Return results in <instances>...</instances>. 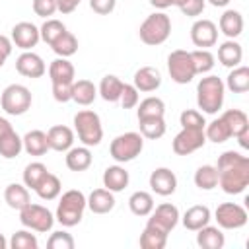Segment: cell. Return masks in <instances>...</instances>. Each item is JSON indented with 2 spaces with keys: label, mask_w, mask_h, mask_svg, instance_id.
I'll use <instances>...</instances> for the list:
<instances>
[{
  "label": "cell",
  "mask_w": 249,
  "mask_h": 249,
  "mask_svg": "<svg viewBox=\"0 0 249 249\" xmlns=\"http://www.w3.org/2000/svg\"><path fill=\"white\" fill-rule=\"evenodd\" d=\"M4 200L10 208L14 210H21L25 204H29V191L25 185H19V183H10L4 191Z\"/></svg>",
  "instance_id": "cell-28"
},
{
  "label": "cell",
  "mask_w": 249,
  "mask_h": 249,
  "mask_svg": "<svg viewBox=\"0 0 249 249\" xmlns=\"http://www.w3.org/2000/svg\"><path fill=\"white\" fill-rule=\"evenodd\" d=\"M21 150H23V142L14 128H8L0 134V156L2 158L12 160V158L19 156Z\"/></svg>",
  "instance_id": "cell-27"
},
{
  "label": "cell",
  "mask_w": 249,
  "mask_h": 249,
  "mask_svg": "<svg viewBox=\"0 0 249 249\" xmlns=\"http://www.w3.org/2000/svg\"><path fill=\"white\" fill-rule=\"evenodd\" d=\"M222 119L226 121V124H228L231 136H237L239 132H243L245 128H249V119H247V115H245L243 111H239V109H228V111L222 115Z\"/></svg>",
  "instance_id": "cell-41"
},
{
  "label": "cell",
  "mask_w": 249,
  "mask_h": 249,
  "mask_svg": "<svg viewBox=\"0 0 249 249\" xmlns=\"http://www.w3.org/2000/svg\"><path fill=\"white\" fill-rule=\"evenodd\" d=\"M210 208L202 206V204H195L191 206L185 214H183V226L191 231H196L200 228H204L206 224H210Z\"/></svg>",
  "instance_id": "cell-21"
},
{
  "label": "cell",
  "mask_w": 249,
  "mask_h": 249,
  "mask_svg": "<svg viewBox=\"0 0 249 249\" xmlns=\"http://www.w3.org/2000/svg\"><path fill=\"white\" fill-rule=\"evenodd\" d=\"M19 222L27 228V230H33V231H39V233H47L53 230V224H54V216L51 214L49 208L41 206V204H25L21 210H19Z\"/></svg>",
  "instance_id": "cell-8"
},
{
  "label": "cell",
  "mask_w": 249,
  "mask_h": 249,
  "mask_svg": "<svg viewBox=\"0 0 249 249\" xmlns=\"http://www.w3.org/2000/svg\"><path fill=\"white\" fill-rule=\"evenodd\" d=\"M47 173H49V169H47L45 163H41V161H31V163H27L25 169H23V185H25L27 189H33V191H35V187L41 183V179H43Z\"/></svg>",
  "instance_id": "cell-42"
},
{
  "label": "cell",
  "mask_w": 249,
  "mask_h": 249,
  "mask_svg": "<svg viewBox=\"0 0 249 249\" xmlns=\"http://www.w3.org/2000/svg\"><path fill=\"white\" fill-rule=\"evenodd\" d=\"M142 150H144V136L140 132H124V134H119L117 138H113V142L109 146L111 158L115 161H119V163L132 161L136 156H140Z\"/></svg>",
  "instance_id": "cell-6"
},
{
  "label": "cell",
  "mask_w": 249,
  "mask_h": 249,
  "mask_svg": "<svg viewBox=\"0 0 249 249\" xmlns=\"http://www.w3.org/2000/svg\"><path fill=\"white\" fill-rule=\"evenodd\" d=\"M8 128H12V124H10L6 119H2V117H0V134H2L4 130H8Z\"/></svg>",
  "instance_id": "cell-58"
},
{
  "label": "cell",
  "mask_w": 249,
  "mask_h": 249,
  "mask_svg": "<svg viewBox=\"0 0 249 249\" xmlns=\"http://www.w3.org/2000/svg\"><path fill=\"white\" fill-rule=\"evenodd\" d=\"M195 185L200 191H212L218 187V169L216 165H200L195 171Z\"/></svg>",
  "instance_id": "cell-36"
},
{
  "label": "cell",
  "mask_w": 249,
  "mask_h": 249,
  "mask_svg": "<svg viewBox=\"0 0 249 249\" xmlns=\"http://www.w3.org/2000/svg\"><path fill=\"white\" fill-rule=\"evenodd\" d=\"M60 189H62L60 179H58L56 175H53V173H47V175L41 179V183L35 187V193H37L39 198H43V200H54V198L60 195Z\"/></svg>",
  "instance_id": "cell-37"
},
{
  "label": "cell",
  "mask_w": 249,
  "mask_h": 249,
  "mask_svg": "<svg viewBox=\"0 0 249 249\" xmlns=\"http://www.w3.org/2000/svg\"><path fill=\"white\" fill-rule=\"evenodd\" d=\"M173 2V6H177V8H181L183 4H185V0H171Z\"/></svg>",
  "instance_id": "cell-60"
},
{
  "label": "cell",
  "mask_w": 249,
  "mask_h": 249,
  "mask_svg": "<svg viewBox=\"0 0 249 249\" xmlns=\"http://www.w3.org/2000/svg\"><path fill=\"white\" fill-rule=\"evenodd\" d=\"M66 31V25L62 23V21H58V19H53V18H49L41 27H39V33H41V39L51 47L53 43H54V39L58 37V35H62Z\"/></svg>",
  "instance_id": "cell-43"
},
{
  "label": "cell",
  "mask_w": 249,
  "mask_h": 249,
  "mask_svg": "<svg viewBox=\"0 0 249 249\" xmlns=\"http://www.w3.org/2000/svg\"><path fill=\"white\" fill-rule=\"evenodd\" d=\"M212 6H216V8H224V6H228L230 4V0H208Z\"/></svg>",
  "instance_id": "cell-57"
},
{
  "label": "cell",
  "mask_w": 249,
  "mask_h": 249,
  "mask_svg": "<svg viewBox=\"0 0 249 249\" xmlns=\"http://www.w3.org/2000/svg\"><path fill=\"white\" fill-rule=\"evenodd\" d=\"M119 101H121L123 109H132V107H136V105H138V89H136L132 84H124Z\"/></svg>",
  "instance_id": "cell-49"
},
{
  "label": "cell",
  "mask_w": 249,
  "mask_h": 249,
  "mask_svg": "<svg viewBox=\"0 0 249 249\" xmlns=\"http://www.w3.org/2000/svg\"><path fill=\"white\" fill-rule=\"evenodd\" d=\"M88 208L93 214H107L115 208V195L109 189H95L88 196Z\"/></svg>",
  "instance_id": "cell-19"
},
{
  "label": "cell",
  "mask_w": 249,
  "mask_h": 249,
  "mask_svg": "<svg viewBox=\"0 0 249 249\" xmlns=\"http://www.w3.org/2000/svg\"><path fill=\"white\" fill-rule=\"evenodd\" d=\"M128 181H130L128 171L121 165H109L103 171V187L109 189L111 193H121L128 185Z\"/></svg>",
  "instance_id": "cell-20"
},
{
  "label": "cell",
  "mask_w": 249,
  "mask_h": 249,
  "mask_svg": "<svg viewBox=\"0 0 249 249\" xmlns=\"http://www.w3.org/2000/svg\"><path fill=\"white\" fill-rule=\"evenodd\" d=\"M128 208L134 216H150L154 210V196L146 191H136L128 198Z\"/></svg>",
  "instance_id": "cell-33"
},
{
  "label": "cell",
  "mask_w": 249,
  "mask_h": 249,
  "mask_svg": "<svg viewBox=\"0 0 249 249\" xmlns=\"http://www.w3.org/2000/svg\"><path fill=\"white\" fill-rule=\"evenodd\" d=\"M191 41L198 49L214 47L218 41V27L210 19H196L191 27Z\"/></svg>",
  "instance_id": "cell-12"
},
{
  "label": "cell",
  "mask_w": 249,
  "mask_h": 249,
  "mask_svg": "<svg viewBox=\"0 0 249 249\" xmlns=\"http://www.w3.org/2000/svg\"><path fill=\"white\" fill-rule=\"evenodd\" d=\"M10 247H12V249H37V247H39V241H37V237H35L31 231L19 230V231H16V233L12 235Z\"/></svg>",
  "instance_id": "cell-45"
},
{
  "label": "cell",
  "mask_w": 249,
  "mask_h": 249,
  "mask_svg": "<svg viewBox=\"0 0 249 249\" xmlns=\"http://www.w3.org/2000/svg\"><path fill=\"white\" fill-rule=\"evenodd\" d=\"M169 33H171V19L163 12L150 14L140 23V29H138L140 41L144 45H148V47H158V45L165 43L167 37H169Z\"/></svg>",
  "instance_id": "cell-4"
},
{
  "label": "cell",
  "mask_w": 249,
  "mask_h": 249,
  "mask_svg": "<svg viewBox=\"0 0 249 249\" xmlns=\"http://www.w3.org/2000/svg\"><path fill=\"white\" fill-rule=\"evenodd\" d=\"M220 31L228 39H235L243 31V16L237 10H226L220 16Z\"/></svg>",
  "instance_id": "cell-24"
},
{
  "label": "cell",
  "mask_w": 249,
  "mask_h": 249,
  "mask_svg": "<svg viewBox=\"0 0 249 249\" xmlns=\"http://www.w3.org/2000/svg\"><path fill=\"white\" fill-rule=\"evenodd\" d=\"M97 97V88L89 80H78L72 82V101L78 105H91Z\"/></svg>",
  "instance_id": "cell-32"
},
{
  "label": "cell",
  "mask_w": 249,
  "mask_h": 249,
  "mask_svg": "<svg viewBox=\"0 0 249 249\" xmlns=\"http://www.w3.org/2000/svg\"><path fill=\"white\" fill-rule=\"evenodd\" d=\"M53 97L58 103H68L72 99V82H53Z\"/></svg>",
  "instance_id": "cell-48"
},
{
  "label": "cell",
  "mask_w": 249,
  "mask_h": 249,
  "mask_svg": "<svg viewBox=\"0 0 249 249\" xmlns=\"http://www.w3.org/2000/svg\"><path fill=\"white\" fill-rule=\"evenodd\" d=\"M56 10H58L56 0H33V12L39 18H47L49 19Z\"/></svg>",
  "instance_id": "cell-50"
},
{
  "label": "cell",
  "mask_w": 249,
  "mask_h": 249,
  "mask_svg": "<svg viewBox=\"0 0 249 249\" xmlns=\"http://www.w3.org/2000/svg\"><path fill=\"white\" fill-rule=\"evenodd\" d=\"M196 243L202 249H222L224 243H226V237H224L220 228H214V226L206 224L204 228L196 230Z\"/></svg>",
  "instance_id": "cell-26"
},
{
  "label": "cell",
  "mask_w": 249,
  "mask_h": 249,
  "mask_svg": "<svg viewBox=\"0 0 249 249\" xmlns=\"http://www.w3.org/2000/svg\"><path fill=\"white\" fill-rule=\"evenodd\" d=\"M47 138H49V148L54 152H68L74 144V132L64 124L51 126L47 130Z\"/></svg>",
  "instance_id": "cell-18"
},
{
  "label": "cell",
  "mask_w": 249,
  "mask_h": 249,
  "mask_svg": "<svg viewBox=\"0 0 249 249\" xmlns=\"http://www.w3.org/2000/svg\"><path fill=\"white\" fill-rule=\"evenodd\" d=\"M132 86L138 89V91H144V93H150V91H156L160 86H161V74L158 68L154 66H142L134 72V78H132Z\"/></svg>",
  "instance_id": "cell-17"
},
{
  "label": "cell",
  "mask_w": 249,
  "mask_h": 249,
  "mask_svg": "<svg viewBox=\"0 0 249 249\" xmlns=\"http://www.w3.org/2000/svg\"><path fill=\"white\" fill-rule=\"evenodd\" d=\"M167 70H169L171 80L177 82V84H189L196 76L191 53L183 51V49L171 51V54L167 56Z\"/></svg>",
  "instance_id": "cell-9"
},
{
  "label": "cell",
  "mask_w": 249,
  "mask_h": 249,
  "mask_svg": "<svg viewBox=\"0 0 249 249\" xmlns=\"http://www.w3.org/2000/svg\"><path fill=\"white\" fill-rule=\"evenodd\" d=\"M8 247V241H6V237L0 233V249H6Z\"/></svg>",
  "instance_id": "cell-59"
},
{
  "label": "cell",
  "mask_w": 249,
  "mask_h": 249,
  "mask_svg": "<svg viewBox=\"0 0 249 249\" xmlns=\"http://www.w3.org/2000/svg\"><path fill=\"white\" fill-rule=\"evenodd\" d=\"M74 130L80 138V142L88 148L97 146L103 138V126H101V119L95 111L84 109L78 111L74 115Z\"/></svg>",
  "instance_id": "cell-5"
},
{
  "label": "cell",
  "mask_w": 249,
  "mask_h": 249,
  "mask_svg": "<svg viewBox=\"0 0 249 249\" xmlns=\"http://www.w3.org/2000/svg\"><path fill=\"white\" fill-rule=\"evenodd\" d=\"M51 49H53L58 56L68 58V56H72V54L78 51V39L66 29L62 35H58V37L54 39V43L51 45Z\"/></svg>",
  "instance_id": "cell-39"
},
{
  "label": "cell",
  "mask_w": 249,
  "mask_h": 249,
  "mask_svg": "<svg viewBox=\"0 0 249 249\" xmlns=\"http://www.w3.org/2000/svg\"><path fill=\"white\" fill-rule=\"evenodd\" d=\"M16 70L25 78H41L47 72V66L37 53L23 51L16 60Z\"/></svg>",
  "instance_id": "cell-14"
},
{
  "label": "cell",
  "mask_w": 249,
  "mask_h": 249,
  "mask_svg": "<svg viewBox=\"0 0 249 249\" xmlns=\"http://www.w3.org/2000/svg\"><path fill=\"white\" fill-rule=\"evenodd\" d=\"M218 185L228 195H239L249 185V158L228 150L218 158Z\"/></svg>",
  "instance_id": "cell-1"
},
{
  "label": "cell",
  "mask_w": 249,
  "mask_h": 249,
  "mask_svg": "<svg viewBox=\"0 0 249 249\" xmlns=\"http://www.w3.org/2000/svg\"><path fill=\"white\" fill-rule=\"evenodd\" d=\"M10 54H12V39H8L6 35H0V68L4 66Z\"/></svg>",
  "instance_id": "cell-53"
},
{
  "label": "cell",
  "mask_w": 249,
  "mask_h": 249,
  "mask_svg": "<svg viewBox=\"0 0 249 249\" xmlns=\"http://www.w3.org/2000/svg\"><path fill=\"white\" fill-rule=\"evenodd\" d=\"M224 86H228V89L233 93H245L249 89V68L247 66H235L228 74Z\"/></svg>",
  "instance_id": "cell-34"
},
{
  "label": "cell",
  "mask_w": 249,
  "mask_h": 249,
  "mask_svg": "<svg viewBox=\"0 0 249 249\" xmlns=\"http://www.w3.org/2000/svg\"><path fill=\"white\" fill-rule=\"evenodd\" d=\"M86 206H88L86 195H84L82 191L70 189V191H66V193L60 196L58 206H56L54 220H56L60 226H64V228H72V226L80 224Z\"/></svg>",
  "instance_id": "cell-3"
},
{
  "label": "cell",
  "mask_w": 249,
  "mask_h": 249,
  "mask_svg": "<svg viewBox=\"0 0 249 249\" xmlns=\"http://www.w3.org/2000/svg\"><path fill=\"white\" fill-rule=\"evenodd\" d=\"M123 86H124V84H123L117 76L107 74V76L101 78V84H99V88H97V93H99L105 101H109V103H117V101L121 99Z\"/></svg>",
  "instance_id": "cell-31"
},
{
  "label": "cell",
  "mask_w": 249,
  "mask_h": 249,
  "mask_svg": "<svg viewBox=\"0 0 249 249\" xmlns=\"http://www.w3.org/2000/svg\"><path fill=\"white\" fill-rule=\"evenodd\" d=\"M235 138H237V144H239L243 150H249V128H245L243 132H239Z\"/></svg>",
  "instance_id": "cell-55"
},
{
  "label": "cell",
  "mask_w": 249,
  "mask_h": 249,
  "mask_svg": "<svg viewBox=\"0 0 249 249\" xmlns=\"http://www.w3.org/2000/svg\"><path fill=\"white\" fill-rule=\"evenodd\" d=\"M241 58H243V49H241V45H239L237 41L228 39V41H224V43L218 47V60H220L224 66L235 68V66H239Z\"/></svg>",
  "instance_id": "cell-22"
},
{
  "label": "cell",
  "mask_w": 249,
  "mask_h": 249,
  "mask_svg": "<svg viewBox=\"0 0 249 249\" xmlns=\"http://www.w3.org/2000/svg\"><path fill=\"white\" fill-rule=\"evenodd\" d=\"M216 222L224 230H239L247 224V210L235 202H222L216 212Z\"/></svg>",
  "instance_id": "cell-10"
},
{
  "label": "cell",
  "mask_w": 249,
  "mask_h": 249,
  "mask_svg": "<svg viewBox=\"0 0 249 249\" xmlns=\"http://www.w3.org/2000/svg\"><path fill=\"white\" fill-rule=\"evenodd\" d=\"M226 86L218 76H206L196 86V105L206 115H216L224 105Z\"/></svg>",
  "instance_id": "cell-2"
},
{
  "label": "cell",
  "mask_w": 249,
  "mask_h": 249,
  "mask_svg": "<svg viewBox=\"0 0 249 249\" xmlns=\"http://www.w3.org/2000/svg\"><path fill=\"white\" fill-rule=\"evenodd\" d=\"M140 134L148 140H158L165 134V121L163 117H150V119H138Z\"/></svg>",
  "instance_id": "cell-35"
},
{
  "label": "cell",
  "mask_w": 249,
  "mask_h": 249,
  "mask_svg": "<svg viewBox=\"0 0 249 249\" xmlns=\"http://www.w3.org/2000/svg\"><path fill=\"white\" fill-rule=\"evenodd\" d=\"M41 39L39 27L31 21H19L12 27V43L21 51H31Z\"/></svg>",
  "instance_id": "cell-13"
},
{
  "label": "cell",
  "mask_w": 249,
  "mask_h": 249,
  "mask_svg": "<svg viewBox=\"0 0 249 249\" xmlns=\"http://www.w3.org/2000/svg\"><path fill=\"white\" fill-rule=\"evenodd\" d=\"M150 189L160 196H169L177 189V177L167 167H158L150 175Z\"/></svg>",
  "instance_id": "cell-15"
},
{
  "label": "cell",
  "mask_w": 249,
  "mask_h": 249,
  "mask_svg": "<svg viewBox=\"0 0 249 249\" xmlns=\"http://www.w3.org/2000/svg\"><path fill=\"white\" fill-rule=\"evenodd\" d=\"M206 142V136H204V130H198V128H181V132L173 138V152L177 156H189L193 152H196L198 148H202Z\"/></svg>",
  "instance_id": "cell-11"
},
{
  "label": "cell",
  "mask_w": 249,
  "mask_h": 249,
  "mask_svg": "<svg viewBox=\"0 0 249 249\" xmlns=\"http://www.w3.org/2000/svg\"><path fill=\"white\" fill-rule=\"evenodd\" d=\"M0 107L8 115H23L31 107V91L21 84H10L0 95Z\"/></svg>",
  "instance_id": "cell-7"
},
{
  "label": "cell",
  "mask_w": 249,
  "mask_h": 249,
  "mask_svg": "<svg viewBox=\"0 0 249 249\" xmlns=\"http://www.w3.org/2000/svg\"><path fill=\"white\" fill-rule=\"evenodd\" d=\"M179 123L183 128H198V130H204V124H206L202 113L196 109H185L179 117Z\"/></svg>",
  "instance_id": "cell-46"
},
{
  "label": "cell",
  "mask_w": 249,
  "mask_h": 249,
  "mask_svg": "<svg viewBox=\"0 0 249 249\" xmlns=\"http://www.w3.org/2000/svg\"><path fill=\"white\" fill-rule=\"evenodd\" d=\"M49 249H74V237L68 231H53L49 241H47Z\"/></svg>",
  "instance_id": "cell-47"
},
{
  "label": "cell",
  "mask_w": 249,
  "mask_h": 249,
  "mask_svg": "<svg viewBox=\"0 0 249 249\" xmlns=\"http://www.w3.org/2000/svg\"><path fill=\"white\" fill-rule=\"evenodd\" d=\"M165 113V103L160 97H146L140 101L138 109H136V117L138 119H150V117H163Z\"/></svg>",
  "instance_id": "cell-38"
},
{
  "label": "cell",
  "mask_w": 249,
  "mask_h": 249,
  "mask_svg": "<svg viewBox=\"0 0 249 249\" xmlns=\"http://www.w3.org/2000/svg\"><path fill=\"white\" fill-rule=\"evenodd\" d=\"M115 6H117V0H89V8L99 16L111 14L115 10Z\"/></svg>",
  "instance_id": "cell-52"
},
{
  "label": "cell",
  "mask_w": 249,
  "mask_h": 249,
  "mask_svg": "<svg viewBox=\"0 0 249 249\" xmlns=\"http://www.w3.org/2000/svg\"><path fill=\"white\" fill-rule=\"evenodd\" d=\"M191 58H193V64H195L196 74H206V72H210L214 68V54L208 49L191 51Z\"/></svg>",
  "instance_id": "cell-44"
},
{
  "label": "cell",
  "mask_w": 249,
  "mask_h": 249,
  "mask_svg": "<svg viewBox=\"0 0 249 249\" xmlns=\"http://www.w3.org/2000/svg\"><path fill=\"white\" fill-rule=\"evenodd\" d=\"M152 216L148 218V224H152V226H156V228H160V230H163V231H171L175 226H177V222H179V210H177V206H173V204H169V202H163V204H160L156 210H152L150 212Z\"/></svg>",
  "instance_id": "cell-16"
},
{
  "label": "cell",
  "mask_w": 249,
  "mask_h": 249,
  "mask_svg": "<svg viewBox=\"0 0 249 249\" xmlns=\"http://www.w3.org/2000/svg\"><path fill=\"white\" fill-rule=\"evenodd\" d=\"M150 4H152L154 8H158V10H165V8L173 6V2H171V0H150Z\"/></svg>",
  "instance_id": "cell-56"
},
{
  "label": "cell",
  "mask_w": 249,
  "mask_h": 249,
  "mask_svg": "<svg viewBox=\"0 0 249 249\" xmlns=\"http://www.w3.org/2000/svg\"><path fill=\"white\" fill-rule=\"evenodd\" d=\"M165 243H167V231L152 224H146L144 231L140 233V247L142 249H163Z\"/></svg>",
  "instance_id": "cell-29"
},
{
  "label": "cell",
  "mask_w": 249,
  "mask_h": 249,
  "mask_svg": "<svg viewBox=\"0 0 249 249\" xmlns=\"http://www.w3.org/2000/svg\"><path fill=\"white\" fill-rule=\"evenodd\" d=\"M74 64L68 60V58H54L49 66V78L51 82H74Z\"/></svg>",
  "instance_id": "cell-30"
},
{
  "label": "cell",
  "mask_w": 249,
  "mask_h": 249,
  "mask_svg": "<svg viewBox=\"0 0 249 249\" xmlns=\"http://www.w3.org/2000/svg\"><path fill=\"white\" fill-rule=\"evenodd\" d=\"M204 136H206V140H212L216 144H222V142H226V140L231 138V132H230L226 121L220 117V119H214L212 123L204 124Z\"/></svg>",
  "instance_id": "cell-40"
},
{
  "label": "cell",
  "mask_w": 249,
  "mask_h": 249,
  "mask_svg": "<svg viewBox=\"0 0 249 249\" xmlns=\"http://www.w3.org/2000/svg\"><path fill=\"white\" fill-rule=\"evenodd\" d=\"M204 6H206V0H185V4L179 10L189 18H196L204 12Z\"/></svg>",
  "instance_id": "cell-51"
},
{
  "label": "cell",
  "mask_w": 249,
  "mask_h": 249,
  "mask_svg": "<svg viewBox=\"0 0 249 249\" xmlns=\"http://www.w3.org/2000/svg\"><path fill=\"white\" fill-rule=\"evenodd\" d=\"M82 0H56V6H58V12L62 14H72L78 6H80Z\"/></svg>",
  "instance_id": "cell-54"
},
{
  "label": "cell",
  "mask_w": 249,
  "mask_h": 249,
  "mask_svg": "<svg viewBox=\"0 0 249 249\" xmlns=\"http://www.w3.org/2000/svg\"><path fill=\"white\" fill-rule=\"evenodd\" d=\"M21 142H23V150L29 156H43V154H47L51 150L47 132H43V130H29L21 138Z\"/></svg>",
  "instance_id": "cell-25"
},
{
  "label": "cell",
  "mask_w": 249,
  "mask_h": 249,
  "mask_svg": "<svg viewBox=\"0 0 249 249\" xmlns=\"http://www.w3.org/2000/svg\"><path fill=\"white\" fill-rule=\"evenodd\" d=\"M66 167L70 171H86L89 165H91V152L88 146H76V148H70L66 152Z\"/></svg>",
  "instance_id": "cell-23"
}]
</instances>
